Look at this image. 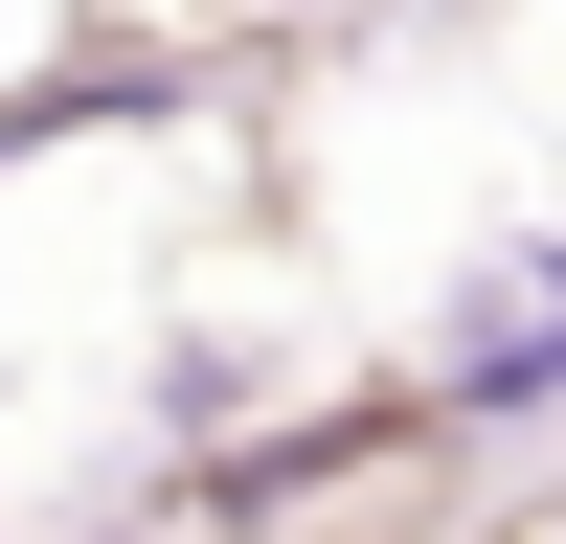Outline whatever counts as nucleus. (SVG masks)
<instances>
[{
    "label": "nucleus",
    "mask_w": 566,
    "mask_h": 544,
    "mask_svg": "<svg viewBox=\"0 0 566 544\" xmlns=\"http://www.w3.org/2000/svg\"><path fill=\"white\" fill-rule=\"evenodd\" d=\"M295 23H408V0H295Z\"/></svg>",
    "instance_id": "f257e3e1"
}]
</instances>
